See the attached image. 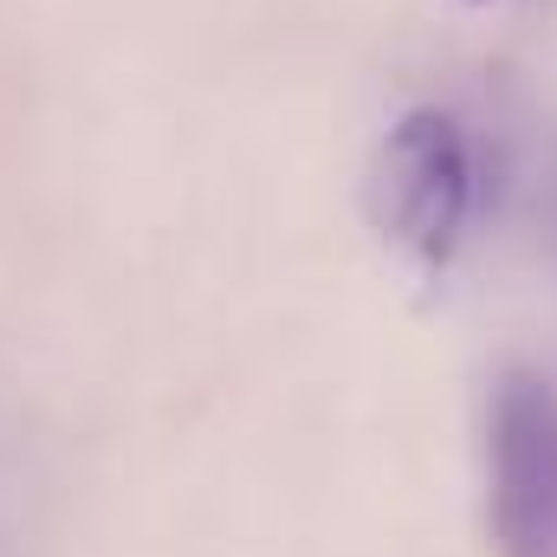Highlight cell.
<instances>
[{
    "label": "cell",
    "instance_id": "1",
    "mask_svg": "<svg viewBox=\"0 0 557 557\" xmlns=\"http://www.w3.org/2000/svg\"><path fill=\"white\" fill-rule=\"evenodd\" d=\"M486 201V156L454 104H409L389 117L370 162V221L389 253L421 278H441L473 240Z\"/></svg>",
    "mask_w": 557,
    "mask_h": 557
},
{
    "label": "cell",
    "instance_id": "2",
    "mask_svg": "<svg viewBox=\"0 0 557 557\" xmlns=\"http://www.w3.org/2000/svg\"><path fill=\"white\" fill-rule=\"evenodd\" d=\"M486 532L499 557H557V376L512 363L486 396Z\"/></svg>",
    "mask_w": 557,
    "mask_h": 557
}]
</instances>
